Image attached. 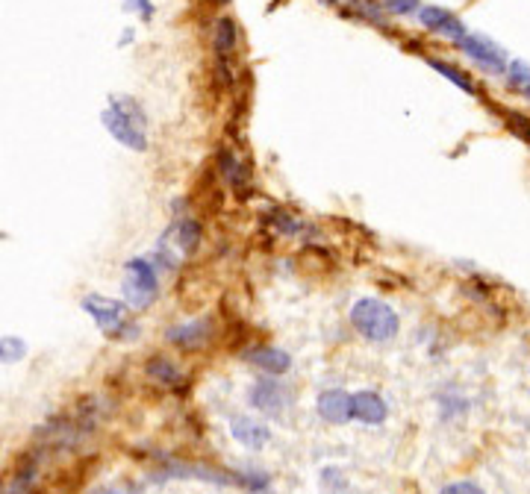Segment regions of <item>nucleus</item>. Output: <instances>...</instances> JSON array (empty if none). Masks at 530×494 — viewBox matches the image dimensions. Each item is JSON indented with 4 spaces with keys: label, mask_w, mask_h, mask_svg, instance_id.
Wrapping results in <instances>:
<instances>
[{
    "label": "nucleus",
    "mask_w": 530,
    "mask_h": 494,
    "mask_svg": "<svg viewBox=\"0 0 530 494\" xmlns=\"http://www.w3.org/2000/svg\"><path fill=\"white\" fill-rule=\"evenodd\" d=\"M101 121L106 133L112 135L115 142L124 144L130 150H148V133H144V124H148V115L139 106V101L127 98V94H112L110 106L101 112Z\"/></svg>",
    "instance_id": "f257e3e1"
},
{
    "label": "nucleus",
    "mask_w": 530,
    "mask_h": 494,
    "mask_svg": "<svg viewBox=\"0 0 530 494\" xmlns=\"http://www.w3.org/2000/svg\"><path fill=\"white\" fill-rule=\"evenodd\" d=\"M351 324H354V329L363 338L383 344V342H392V338L398 336L401 318H398V312H395L389 304H383V300L360 297L351 306Z\"/></svg>",
    "instance_id": "f03ea898"
},
{
    "label": "nucleus",
    "mask_w": 530,
    "mask_h": 494,
    "mask_svg": "<svg viewBox=\"0 0 530 494\" xmlns=\"http://www.w3.org/2000/svg\"><path fill=\"white\" fill-rule=\"evenodd\" d=\"M83 309L110 338H133L139 333V327L130 321L127 304H121V300H112L106 295H89L83 300Z\"/></svg>",
    "instance_id": "7ed1b4c3"
},
{
    "label": "nucleus",
    "mask_w": 530,
    "mask_h": 494,
    "mask_svg": "<svg viewBox=\"0 0 530 494\" xmlns=\"http://www.w3.org/2000/svg\"><path fill=\"white\" fill-rule=\"evenodd\" d=\"M124 300H127V306H136V309H148L153 300L159 295V274H157V265L151 263L148 256H136V259H127L124 263Z\"/></svg>",
    "instance_id": "20e7f679"
},
{
    "label": "nucleus",
    "mask_w": 530,
    "mask_h": 494,
    "mask_svg": "<svg viewBox=\"0 0 530 494\" xmlns=\"http://www.w3.org/2000/svg\"><path fill=\"white\" fill-rule=\"evenodd\" d=\"M457 47L469 56L471 62H477L480 68H484V71L498 74V77L507 74L510 60H507L504 47H498L489 36H484V33H466L457 42Z\"/></svg>",
    "instance_id": "39448f33"
},
{
    "label": "nucleus",
    "mask_w": 530,
    "mask_h": 494,
    "mask_svg": "<svg viewBox=\"0 0 530 494\" xmlns=\"http://www.w3.org/2000/svg\"><path fill=\"white\" fill-rule=\"evenodd\" d=\"M419 18V24L424 27V30H430V33H436L442 38H448V42H460L462 36H466V24L460 21V18L451 12V9L445 6H433V4H421V9L416 12Z\"/></svg>",
    "instance_id": "423d86ee"
},
{
    "label": "nucleus",
    "mask_w": 530,
    "mask_h": 494,
    "mask_svg": "<svg viewBox=\"0 0 530 494\" xmlns=\"http://www.w3.org/2000/svg\"><path fill=\"white\" fill-rule=\"evenodd\" d=\"M200 236H204V230H200V224L195 218H180L166 232H162L159 247H166V250H171V254H177V256H189V254H195V250H198Z\"/></svg>",
    "instance_id": "0eeeda50"
},
{
    "label": "nucleus",
    "mask_w": 530,
    "mask_h": 494,
    "mask_svg": "<svg viewBox=\"0 0 530 494\" xmlns=\"http://www.w3.org/2000/svg\"><path fill=\"white\" fill-rule=\"evenodd\" d=\"M289 403V392L281 380H274V377H263L259 383H254V389H250V406H254L257 412L263 415H281Z\"/></svg>",
    "instance_id": "6e6552de"
},
{
    "label": "nucleus",
    "mask_w": 530,
    "mask_h": 494,
    "mask_svg": "<svg viewBox=\"0 0 530 494\" xmlns=\"http://www.w3.org/2000/svg\"><path fill=\"white\" fill-rule=\"evenodd\" d=\"M166 338L175 347H183V351H200L209 338H212V321L209 318H198V321H186L171 327Z\"/></svg>",
    "instance_id": "1a4fd4ad"
},
{
    "label": "nucleus",
    "mask_w": 530,
    "mask_h": 494,
    "mask_svg": "<svg viewBox=\"0 0 530 494\" xmlns=\"http://www.w3.org/2000/svg\"><path fill=\"white\" fill-rule=\"evenodd\" d=\"M318 415L327 424H348L354 418V394L342 389H327L318 394Z\"/></svg>",
    "instance_id": "9d476101"
},
{
    "label": "nucleus",
    "mask_w": 530,
    "mask_h": 494,
    "mask_svg": "<svg viewBox=\"0 0 530 494\" xmlns=\"http://www.w3.org/2000/svg\"><path fill=\"white\" fill-rule=\"evenodd\" d=\"M389 406L378 392H356L354 394V418L369 424V427H378V424L387 421Z\"/></svg>",
    "instance_id": "9b49d317"
},
{
    "label": "nucleus",
    "mask_w": 530,
    "mask_h": 494,
    "mask_svg": "<svg viewBox=\"0 0 530 494\" xmlns=\"http://www.w3.org/2000/svg\"><path fill=\"white\" fill-rule=\"evenodd\" d=\"M230 433H233V439L239 444H245L250 450L265 448V441L272 439V433H268L265 424H259L254 418H233L230 421Z\"/></svg>",
    "instance_id": "f8f14e48"
},
{
    "label": "nucleus",
    "mask_w": 530,
    "mask_h": 494,
    "mask_svg": "<svg viewBox=\"0 0 530 494\" xmlns=\"http://www.w3.org/2000/svg\"><path fill=\"white\" fill-rule=\"evenodd\" d=\"M248 362L263 368L272 377H281L292 368V360H289V353L281 351V347H254V351H248Z\"/></svg>",
    "instance_id": "ddd939ff"
},
{
    "label": "nucleus",
    "mask_w": 530,
    "mask_h": 494,
    "mask_svg": "<svg viewBox=\"0 0 530 494\" xmlns=\"http://www.w3.org/2000/svg\"><path fill=\"white\" fill-rule=\"evenodd\" d=\"M144 371H148V377H153L157 383L168 385V389H177V385L183 383L180 368L171 360H166V356H153V360L144 365Z\"/></svg>",
    "instance_id": "4468645a"
},
{
    "label": "nucleus",
    "mask_w": 530,
    "mask_h": 494,
    "mask_svg": "<svg viewBox=\"0 0 530 494\" xmlns=\"http://www.w3.org/2000/svg\"><path fill=\"white\" fill-rule=\"evenodd\" d=\"M212 45H216V51L221 56L233 53L236 45H239V27L233 18H218L216 21V30H212Z\"/></svg>",
    "instance_id": "2eb2a0df"
},
{
    "label": "nucleus",
    "mask_w": 530,
    "mask_h": 494,
    "mask_svg": "<svg viewBox=\"0 0 530 494\" xmlns=\"http://www.w3.org/2000/svg\"><path fill=\"white\" fill-rule=\"evenodd\" d=\"M430 62V68L433 71H439L442 77H445L448 83H454L457 89H462V92H469V94H475L477 89H475V83H471V77L462 71V68H457V65H451V62H445V60H428Z\"/></svg>",
    "instance_id": "dca6fc26"
},
{
    "label": "nucleus",
    "mask_w": 530,
    "mask_h": 494,
    "mask_svg": "<svg viewBox=\"0 0 530 494\" xmlns=\"http://www.w3.org/2000/svg\"><path fill=\"white\" fill-rule=\"evenodd\" d=\"M27 356V342L18 336H0V362H21Z\"/></svg>",
    "instance_id": "f3484780"
},
{
    "label": "nucleus",
    "mask_w": 530,
    "mask_h": 494,
    "mask_svg": "<svg viewBox=\"0 0 530 494\" xmlns=\"http://www.w3.org/2000/svg\"><path fill=\"white\" fill-rule=\"evenodd\" d=\"M239 486H245L248 491H254V494H263L268 489V477L263 471H245V474H239L236 477Z\"/></svg>",
    "instance_id": "a211bd4d"
},
{
    "label": "nucleus",
    "mask_w": 530,
    "mask_h": 494,
    "mask_svg": "<svg viewBox=\"0 0 530 494\" xmlns=\"http://www.w3.org/2000/svg\"><path fill=\"white\" fill-rule=\"evenodd\" d=\"M383 9L398 18H410L421 9V0H383Z\"/></svg>",
    "instance_id": "6ab92c4d"
},
{
    "label": "nucleus",
    "mask_w": 530,
    "mask_h": 494,
    "mask_svg": "<svg viewBox=\"0 0 530 494\" xmlns=\"http://www.w3.org/2000/svg\"><path fill=\"white\" fill-rule=\"evenodd\" d=\"M121 4L127 12H136L142 21H151L153 12H157V9H153V0H121Z\"/></svg>",
    "instance_id": "aec40b11"
},
{
    "label": "nucleus",
    "mask_w": 530,
    "mask_h": 494,
    "mask_svg": "<svg viewBox=\"0 0 530 494\" xmlns=\"http://www.w3.org/2000/svg\"><path fill=\"white\" fill-rule=\"evenodd\" d=\"M439 494H486L484 489L477 486V482H469V480H460V482H448L445 489Z\"/></svg>",
    "instance_id": "412c9836"
},
{
    "label": "nucleus",
    "mask_w": 530,
    "mask_h": 494,
    "mask_svg": "<svg viewBox=\"0 0 530 494\" xmlns=\"http://www.w3.org/2000/svg\"><path fill=\"white\" fill-rule=\"evenodd\" d=\"M207 4H216V6H227L230 0H207Z\"/></svg>",
    "instance_id": "4be33fe9"
}]
</instances>
